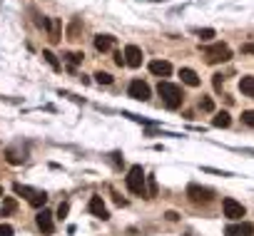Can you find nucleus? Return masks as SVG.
<instances>
[{
	"mask_svg": "<svg viewBox=\"0 0 254 236\" xmlns=\"http://www.w3.org/2000/svg\"><path fill=\"white\" fill-rule=\"evenodd\" d=\"M222 209H224V217L227 219H242L244 217V206L239 202H235V199H224Z\"/></svg>",
	"mask_w": 254,
	"mask_h": 236,
	"instance_id": "nucleus-7",
	"label": "nucleus"
},
{
	"mask_svg": "<svg viewBox=\"0 0 254 236\" xmlns=\"http://www.w3.org/2000/svg\"><path fill=\"white\" fill-rule=\"evenodd\" d=\"M239 90H242V95L254 100V77H242L239 80Z\"/></svg>",
	"mask_w": 254,
	"mask_h": 236,
	"instance_id": "nucleus-18",
	"label": "nucleus"
},
{
	"mask_svg": "<svg viewBox=\"0 0 254 236\" xmlns=\"http://www.w3.org/2000/svg\"><path fill=\"white\" fill-rule=\"evenodd\" d=\"M212 124H215V127H222V130H224V127H229V124H232L229 112H217V115H215V119H212Z\"/></svg>",
	"mask_w": 254,
	"mask_h": 236,
	"instance_id": "nucleus-19",
	"label": "nucleus"
},
{
	"mask_svg": "<svg viewBox=\"0 0 254 236\" xmlns=\"http://www.w3.org/2000/svg\"><path fill=\"white\" fill-rule=\"evenodd\" d=\"M150 72L157 75V77H167V75H172V65H169L167 60H152L150 62Z\"/></svg>",
	"mask_w": 254,
	"mask_h": 236,
	"instance_id": "nucleus-12",
	"label": "nucleus"
},
{
	"mask_svg": "<svg viewBox=\"0 0 254 236\" xmlns=\"http://www.w3.org/2000/svg\"><path fill=\"white\" fill-rule=\"evenodd\" d=\"M15 209H18L15 197H5L3 199V206H0V217H10V214H15Z\"/></svg>",
	"mask_w": 254,
	"mask_h": 236,
	"instance_id": "nucleus-16",
	"label": "nucleus"
},
{
	"mask_svg": "<svg viewBox=\"0 0 254 236\" xmlns=\"http://www.w3.org/2000/svg\"><path fill=\"white\" fill-rule=\"evenodd\" d=\"M222 82H224V77H222V75H215V80H212V84H215V90H222Z\"/></svg>",
	"mask_w": 254,
	"mask_h": 236,
	"instance_id": "nucleus-30",
	"label": "nucleus"
},
{
	"mask_svg": "<svg viewBox=\"0 0 254 236\" xmlns=\"http://www.w3.org/2000/svg\"><path fill=\"white\" fill-rule=\"evenodd\" d=\"M167 219H169V221H177L180 214H177V211H167Z\"/></svg>",
	"mask_w": 254,
	"mask_h": 236,
	"instance_id": "nucleus-32",
	"label": "nucleus"
},
{
	"mask_svg": "<svg viewBox=\"0 0 254 236\" xmlns=\"http://www.w3.org/2000/svg\"><path fill=\"white\" fill-rule=\"evenodd\" d=\"M197 35H200V40H202V42H209L212 37H215V30H212V28H204V30H200Z\"/></svg>",
	"mask_w": 254,
	"mask_h": 236,
	"instance_id": "nucleus-25",
	"label": "nucleus"
},
{
	"mask_svg": "<svg viewBox=\"0 0 254 236\" xmlns=\"http://www.w3.org/2000/svg\"><path fill=\"white\" fill-rule=\"evenodd\" d=\"M48 33H50V42H60V40H62V37H60V20H57V17L48 20Z\"/></svg>",
	"mask_w": 254,
	"mask_h": 236,
	"instance_id": "nucleus-17",
	"label": "nucleus"
},
{
	"mask_svg": "<svg viewBox=\"0 0 254 236\" xmlns=\"http://www.w3.org/2000/svg\"><path fill=\"white\" fill-rule=\"evenodd\" d=\"M0 197H3V189H0Z\"/></svg>",
	"mask_w": 254,
	"mask_h": 236,
	"instance_id": "nucleus-33",
	"label": "nucleus"
},
{
	"mask_svg": "<svg viewBox=\"0 0 254 236\" xmlns=\"http://www.w3.org/2000/svg\"><path fill=\"white\" fill-rule=\"evenodd\" d=\"M82 57H85L82 52H70V55H68V65H70V67L80 65V62H82Z\"/></svg>",
	"mask_w": 254,
	"mask_h": 236,
	"instance_id": "nucleus-24",
	"label": "nucleus"
},
{
	"mask_svg": "<svg viewBox=\"0 0 254 236\" xmlns=\"http://www.w3.org/2000/svg\"><path fill=\"white\" fill-rule=\"evenodd\" d=\"M157 92H160V97H162V102H164L167 110H177V107H182L184 95H182V90L177 87V84H172V82H160Z\"/></svg>",
	"mask_w": 254,
	"mask_h": 236,
	"instance_id": "nucleus-1",
	"label": "nucleus"
},
{
	"mask_svg": "<svg viewBox=\"0 0 254 236\" xmlns=\"http://www.w3.org/2000/svg\"><path fill=\"white\" fill-rule=\"evenodd\" d=\"M200 110H204V112H215V102H212L209 97H202V100H200Z\"/></svg>",
	"mask_w": 254,
	"mask_h": 236,
	"instance_id": "nucleus-23",
	"label": "nucleus"
},
{
	"mask_svg": "<svg viewBox=\"0 0 254 236\" xmlns=\"http://www.w3.org/2000/svg\"><path fill=\"white\" fill-rule=\"evenodd\" d=\"M242 52H244V55H254V42H244V45H242Z\"/></svg>",
	"mask_w": 254,
	"mask_h": 236,
	"instance_id": "nucleus-29",
	"label": "nucleus"
},
{
	"mask_svg": "<svg viewBox=\"0 0 254 236\" xmlns=\"http://www.w3.org/2000/svg\"><path fill=\"white\" fill-rule=\"evenodd\" d=\"M115 62L117 65H125V52H115Z\"/></svg>",
	"mask_w": 254,
	"mask_h": 236,
	"instance_id": "nucleus-31",
	"label": "nucleus"
},
{
	"mask_svg": "<svg viewBox=\"0 0 254 236\" xmlns=\"http://www.w3.org/2000/svg\"><path fill=\"white\" fill-rule=\"evenodd\" d=\"M254 234V224L242 221V224H229L224 229V236H252Z\"/></svg>",
	"mask_w": 254,
	"mask_h": 236,
	"instance_id": "nucleus-9",
	"label": "nucleus"
},
{
	"mask_svg": "<svg viewBox=\"0 0 254 236\" xmlns=\"http://www.w3.org/2000/svg\"><path fill=\"white\" fill-rule=\"evenodd\" d=\"M130 97L132 100H140V102H145V100H150V84L147 82H142V80H132L130 82Z\"/></svg>",
	"mask_w": 254,
	"mask_h": 236,
	"instance_id": "nucleus-6",
	"label": "nucleus"
},
{
	"mask_svg": "<svg viewBox=\"0 0 254 236\" xmlns=\"http://www.w3.org/2000/svg\"><path fill=\"white\" fill-rule=\"evenodd\" d=\"M112 42H115V37H110V35H97V37H95V48H97L100 52H108V50L112 48Z\"/></svg>",
	"mask_w": 254,
	"mask_h": 236,
	"instance_id": "nucleus-15",
	"label": "nucleus"
},
{
	"mask_svg": "<svg viewBox=\"0 0 254 236\" xmlns=\"http://www.w3.org/2000/svg\"><path fill=\"white\" fill-rule=\"evenodd\" d=\"M125 65H130V67H140L142 65V50L137 45H127L125 48Z\"/></svg>",
	"mask_w": 254,
	"mask_h": 236,
	"instance_id": "nucleus-11",
	"label": "nucleus"
},
{
	"mask_svg": "<svg viewBox=\"0 0 254 236\" xmlns=\"http://www.w3.org/2000/svg\"><path fill=\"white\" fill-rule=\"evenodd\" d=\"M145 182H147V177H145V169L140 164H135L130 169V174H127V179H125L127 189H130L132 194H142V197H145Z\"/></svg>",
	"mask_w": 254,
	"mask_h": 236,
	"instance_id": "nucleus-4",
	"label": "nucleus"
},
{
	"mask_svg": "<svg viewBox=\"0 0 254 236\" xmlns=\"http://www.w3.org/2000/svg\"><path fill=\"white\" fill-rule=\"evenodd\" d=\"M187 197L192 204H209L212 202V189L200 186V184H189L187 186Z\"/></svg>",
	"mask_w": 254,
	"mask_h": 236,
	"instance_id": "nucleus-5",
	"label": "nucleus"
},
{
	"mask_svg": "<svg viewBox=\"0 0 254 236\" xmlns=\"http://www.w3.org/2000/svg\"><path fill=\"white\" fill-rule=\"evenodd\" d=\"M68 37L70 40H80V20H73L68 25Z\"/></svg>",
	"mask_w": 254,
	"mask_h": 236,
	"instance_id": "nucleus-20",
	"label": "nucleus"
},
{
	"mask_svg": "<svg viewBox=\"0 0 254 236\" xmlns=\"http://www.w3.org/2000/svg\"><path fill=\"white\" fill-rule=\"evenodd\" d=\"M25 154H28L25 149H8V152H5V157H8L10 164H23V162L28 159Z\"/></svg>",
	"mask_w": 254,
	"mask_h": 236,
	"instance_id": "nucleus-14",
	"label": "nucleus"
},
{
	"mask_svg": "<svg viewBox=\"0 0 254 236\" xmlns=\"http://www.w3.org/2000/svg\"><path fill=\"white\" fill-rule=\"evenodd\" d=\"M68 211H70V204H68V202H62V204L57 206V219H65V217H68Z\"/></svg>",
	"mask_w": 254,
	"mask_h": 236,
	"instance_id": "nucleus-26",
	"label": "nucleus"
},
{
	"mask_svg": "<svg viewBox=\"0 0 254 236\" xmlns=\"http://www.w3.org/2000/svg\"><path fill=\"white\" fill-rule=\"evenodd\" d=\"M13 191L20 197H25L30 202V206H35V209H45V204H48V194L40 191V189H33V186H25V184H13Z\"/></svg>",
	"mask_w": 254,
	"mask_h": 236,
	"instance_id": "nucleus-2",
	"label": "nucleus"
},
{
	"mask_svg": "<svg viewBox=\"0 0 254 236\" xmlns=\"http://www.w3.org/2000/svg\"><path fill=\"white\" fill-rule=\"evenodd\" d=\"M180 77H182V82L187 84V87H200V77H197V72H195V70L182 67V70H180Z\"/></svg>",
	"mask_w": 254,
	"mask_h": 236,
	"instance_id": "nucleus-13",
	"label": "nucleus"
},
{
	"mask_svg": "<svg viewBox=\"0 0 254 236\" xmlns=\"http://www.w3.org/2000/svg\"><path fill=\"white\" fill-rule=\"evenodd\" d=\"M88 209H90V214H95L97 219H110V211H108V206H105V202H102V197H92L90 199V204H88Z\"/></svg>",
	"mask_w": 254,
	"mask_h": 236,
	"instance_id": "nucleus-10",
	"label": "nucleus"
},
{
	"mask_svg": "<svg viewBox=\"0 0 254 236\" xmlns=\"http://www.w3.org/2000/svg\"><path fill=\"white\" fill-rule=\"evenodd\" d=\"M242 122L249 124V127H254V110H247V112L242 115Z\"/></svg>",
	"mask_w": 254,
	"mask_h": 236,
	"instance_id": "nucleus-27",
	"label": "nucleus"
},
{
	"mask_svg": "<svg viewBox=\"0 0 254 236\" xmlns=\"http://www.w3.org/2000/svg\"><path fill=\"white\" fill-rule=\"evenodd\" d=\"M0 236H13V226L10 224H0Z\"/></svg>",
	"mask_w": 254,
	"mask_h": 236,
	"instance_id": "nucleus-28",
	"label": "nucleus"
},
{
	"mask_svg": "<svg viewBox=\"0 0 254 236\" xmlns=\"http://www.w3.org/2000/svg\"><path fill=\"white\" fill-rule=\"evenodd\" d=\"M95 80H97L100 84H112V82H115V77H112L110 72H97V75H95Z\"/></svg>",
	"mask_w": 254,
	"mask_h": 236,
	"instance_id": "nucleus-22",
	"label": "nucleus"
},
{
	"mask_svg": "<svg viewBox=\"0 0 254 236\" xmlns=\"http://www.w3.org/2000/svg\"><path fill=\"white\" fill-rule=\"evenodd\" d=\"M35 224H37V229L42 231V234H53L55 231V224H53V214L48 211V209H42L37 217H35Z\"/></svg>",
	"mask_w": 254,
	"mask_h": 236,
	"instance_id": "nucleus-8",
	"label": "nucleus"
},
{
	"mask_svg": "<svg viewBox=\"0 0 254 236\" xmlns=\"http://www.w3.org/2000/svg\"><path fill=\"white\" fill-rule=\"evenodd\" d=\"M204 60L209 62V65H219V62H227L232 57V50L224 45V42H215V45H207L204 50Z\"/></svg>",
	"mask_w": 254,
	"mask_h": 236,
	"instance_id": "nucleus-3",
	"label": "nucleus"
},
{
	"mask_svg": "<svg viewBox=\"0 0 254 236\" xmlns=\"http://www.w3.org/2000/svg\"><path fill=\"white\" fill-rule=\"evenodd\" d=\"M42 57H45L48 60V65L53 67V70H60V62H57V57L50 52V50H42Z\"/></svg>",
	"mask_w": 254,
	"mask_h": 236,
	"instance_id": "nucleus-21",
	"label": "nucleus"
}]
</instances>
